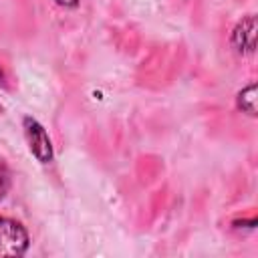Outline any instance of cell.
Segmentation results:
<instances>
[{"label": "cell", "mask_w": 258, "mask_h": 258, "mask_svg": "<svg viewBox=\"0 0 258 258\" xmlns=\"http://www.w3.org/2000/svg\"><path fill=\"white\" fill-rule=\"evenodd\" d=\"M28 232L20 222L12 218H0V258L22 256L28 250Z\"/></svg>", "instance_id": "6da1fadb"}, {"label": "cell", "mask_w": 258, "mask_h": 258, "mask_svg": "<svg viewBox=\"0 0 258 258\" xmlns=\"http://www.w3.org/2000/svg\"><path fill=\"white\" fill-rule=\"evenodd\" d=\"M22 127H24V135H26V141H28L32 155L40 163H48L52 159V145H50L46 129L34 117H28V115L22 119Z\"/></svg>", "instance_id": "7a4b0ae2"}, {"label": "cell", "mask_w": 258, "mask_h": 258, "mask_svg": "<svg viewBox=\"0 0 258 258\" xmlns=\"http://www.w3.org/2000/svg\"><path fill=\"white\" fill-rule=\"evenodd\" d=\"M232 46L240 54H250L256 48V18L246 14L232 30Z\"/></svg>", "instance_id": "3957f363"}, {"label": "cell", "mask_w": 258, "mask_h": 258, "mask_svg": "<svg viewBox=\"0 0 258 258\" xmlns=\"http://www.w3.org/2000/svg\"><path fill=\"white\" fill-rule=\"evenodd\" d=\"M236 105L242 113H248L250 117H256V83H250L248 87H244L238 93Z\"/></svg>", "instance_id": "277c9868"}, {"label": "cell", "mask_w": 258, "mask_h": 258, "mask_svg": "<svg viewBox=\"0 0 258 258\" xmlns=\"http://www.w3.org/2000/svg\"><path fill=\"white\" fill-rule=\"evenodd\" d=\"M10 185H12V173H10V167L4 159H0V200L6 198V194L10 191Z\"/></svg>", "instance_id": "5b68a950"}, {"label": "cell", "mask_w": 258, "mask_h": 258, "mask_svg": "<svg viewBox=\"0 0 258 258\" xmlns=\"http://www.w3.org/2000/svg\"><path fill=\"white\" fill-rule=\"evenodd\" d=\"M54 2L60 4V6H64V8H75L79 4V0H54Z\"/></svg>", "instance_id": "8992f818"}]
</instances>
